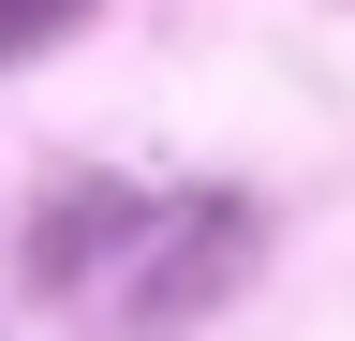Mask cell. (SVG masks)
Returning <instances> with one entry per match:
<instances>
[{
    "mask_svg": "<svg viewBox=\"0 0 355 341\" xmlns=\"http://www.w3.org/2000/svg\"><path fill=\"white\" fill-rule=\"evenodd\" d=\"M74 15H89V0H0V60H30V45H60Z\"/></svg>",
    "mask_w": 355,
    "mask_h": 341,
    "instance_id": "6da1fadb",
    "label": "cell"
}]
</instances>
